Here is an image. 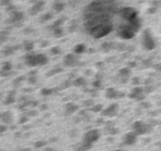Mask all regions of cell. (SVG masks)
I'll return each instance as SVG.
<instances>
[{"label":"cell","instance_id":"1","mask_svg":"<svg viewBox=\"0 0 161 151\" xmlns=\"http://www.w3.org/2000/svg\"><path fill=\"white\" fill-rule=\"evenodd\" d=\"M117 12L116 0H94L83 13L84 28L89 35L98 39L113 29V17Z\"/></svg>","mask_w":161,"mask_h":151},{"label":"cell","instance_id":"2","mask_svg":"<svg viewBox=\"0 0 161 151\" xmlns=\"http://www.w3.org/2000/svg\"><path fill=\"white\" fill-rule=\"evenodd\" d=\"M141 21H123L119 26V35L123 39H131L136 35V33L140 29Z\"/></svg>","mask_w":161,"mask_h":151},{"label":"cell","instance_id":"3","mask_svg":"<svg viewBox=\"0 0 161 151\" xmlns=\"http://www.w3.org/2000/svg\"><path fill=\"white\" fill-rule=\"evenodd\" d=\"M98 139H100V131L98 130H91L88 132H86V135L83 136V141H82V144H79L77 151L89 150L96 141H98Z\"/></svg>","mask_w":161,"mask_h":151},{"label":"cell","instance_id":"4","mask_svg":"<svg viewBox=\"0 0 161 151\" xmlns=\"http://www.w3.org/2000/svg\"><path fill=\"white\" fill-rule=\"evenodd\" d=\"M25 62L28 66L35 67V66H44L48 63V58L44 54H28L25 57Z\"/></svg>","mask_w":161,"mask_h":151},{"label":"cell","instance_id":"5","mask_svg":"<svg viewBox=\"0 0 161 151\" xmlns=\"http://www.w3.org/2000/svg\"><path fill=\"white\" fill-rule=\"evenodd\" d=\"M142 43H143V47H145V49H147V51H152L155 45H156V43H155V39H154V37L152 34L150 33L149 30H146L143 33V39H142Z\"/></svg>","mask_w":161,"mask_h":151},{"label":"cell","instance_id":"6","mask_svg":"<svg viewBox=\"0 0 161 151\" xmlns=\"http://www.w3.org/2000/svg\"><path fill=\"white\" fill-rule=\"evenodd\" d=\"M133 132H136L137 135H143L149 132V126L141 121H136L133 123Z\"/></svg>","mask_w":161,"mask_h":151},{"label":"cell","instance_id":"7","mask_svg":"<svg viewBox=\"0 0 161 151\" xmlns=\"http://www.w3.org/2000/svg\"><path fill=\"white\" fill-rule=\"evenodd\" d=\"M137 141V133L136 132H128L125 135V139H123V142L125 145H133Z\"/></svg>","mask_w":161,"mask_h":151},{"label":"cell","instance_id":"8","mask_svg":"<svg viewBox=\"0 0 161 151\" xmlns=\"http://www.w3.org/2000/svg\"><path fill=\"white\" fill-rule=\"evenodd\" d=\"M78 63V59L74 57V56H71V54H68L66 56V58H64V64L66 66H76V64Z\"/></svg>","mask_w":161,"mask_h":151},{"label":"cell","instance_id":"9","mask_svg":"<svg viewBox=\"0 0 161 151\" xmlns=\"http://www.w3.org/2000/svg\"><path fill=\"white\" fill-rule=\"evenodd\" d=\"M116 112H117V105L115 103V105H111L107 110H105L103 111V115L105 116H113Z\"/></svg>","mask_w":161,"mask_h":151},{"label":"cell","instance_id":"10","mask_svg":"<svg viewBox=\"0 0 161 151\" xmlns=\"http://www.w3.org/2000/svg\"><path fill=\"white\" fill-rule=\"evenodd\" d=\"M43 5H44V3L43 1H38V3H35L33 5V8L30 9V14H37L38 12H40L42 8H43Z\"/></svg>","mask_w":161,"mask_h":151},{"label":"cell","instance_id":"11","mask_svg":"<svg viewBox=\"0 0 161 151\" xmlns=\"http://www.w3.org/2000/svg\"><path fill=\"white\" fill-rule=\"evenodd\" d=\"M1 121L4 123H10L13 121V116H12V113L10 112H4L3 115H1Z\"/></svg>","mask_w":161,"mask_h":151},{"label":"cell","instance_id":"12","mask_svg":"<svg viewBox=\"0 0 161 151\" xmlns=\"http://www.w3.org/2000/svg\"><path fill=\"white\" fill-rule=\"evenodd\" d=\"M23 19V13L20 12H13L12 13V21H19Z\"/></svg>","mask_w":161,"mask_h":151},{"label":"cell","instance_id":"13","mask_svg":"<svg viewBox=\"0 0 161 151\" xmlns=\"http://www.w3.org/2000/svg\"><path fill=\"white\" fill-rule=\"evenodd\" d=\"M86 49V45L84 44H77L76 48H74V52L76 53H83Z\"/></svg>","mask_w":161,"mask_h":151},{"label":"cell","instance_id":"14","mask_svg":"<svg viewBox=\"0 0 161 151\" xmlns=\"http://www.w3.org/2000/svg\"><path fill=\"white\" fill-rule=\"evenodd\" d=\"M12 63H9V62H7V63H4V66H3V74H5V72H8V71H10L12 69Z\"/></svg>","mask_w":161,"mask_h":151},{"label":"cell","instance_id":"15","mask_svg":"<svg viewBox=\"0 0 161 151\" xmlns=\"http://www.w3.org/2000/svg\"><path fill=\"white\" fill-rule=\"evenodd\" d=\"M63 8H64V4L61 3V1H57L54 4V10L56 12H61V10H63Z\"/></svg>","mask_w":161,"mask_h":151},{"label":"cell","instance_id":"16","mask_svg":"<svg viewBox=\"0 0 161 151\" xmlns=\"http://www.w3.org/2000/svg\"><path fill=\"white\" fill-rule=\"evenodd\" d=\"M74 111H77V106L76 105H68L67 106V113H73Z\"/></svg>","mask_w":161,"mask_h":151},{"label":"cell","instance_id":"17","mask_svg":"<svg viewBox=\"0 0 161 151\" xmlns=\"http://www.w3.org/2000/svg\"><path fill=\"white\" fill-rule=\"evenodd\" d=\"M116 96H117V93H116V91H115L113 88H111V89L107 91V97H111V98H115Z\"/></svg>","mask_w":161,"mask_h":151},{"label":"cell","instance_id":"18","mask_svg":"<svg viewBox=\"0 0 161 151\" xmlns=\"http://www.w3.org/2000/svg\"><path fill=\"white\" fill-rule=\"evenodd\" d=\"M24 47H25V51H28V52H30L31 49H33V43H30V42H25V44H24Z\"/></svg>","mask_w":161,"mask_h":151},{"label":"cell","instance_id":"19","mask_svg":"<svg viewBox=\"0 0 161 151\" xmlns=\"http://www.w3.org/2000/svg\"><path fill=\"white\" fill-rule=\"evenodd\" d=\"M138 93H141V88H137V89L133 91V93L131 95V97H132V98H136V97L138 96Z\"/></svg>","mask_w":161,"mask_h":151},{"label":"cell","instance_id":"20","mask_svg":"<svg viewBox=\"0 0 161 151\" xmlns=\"http://www.w3.org/2000/svg\"><path fill=\"white\" fill-rule=\"evenodd\" d=\"M50 52L53 53V54H58V53H61V49H58L57 47H54V48H52L50 49Z\"/></svg>","mask_w":161,"mask_h":151},{"label":"cell","instance_id":"21","mask_svg":"<svg viewBox=\"0 0 161 151\" xmlns=\"http://www.w3.org/2000/svg\"><path fill=\"white\" fill-rule=\"evenodd\" d=\"M52 18V14H45L44 17H43V19H42V21H45V20H48V19H50Z\"/></svg>","mask_w":161,"mask_h":151},{"label":"cell","instance_id":"22","mask_svg":"<svg viewBox=\"0 0 161 151\" xmlns=\"http://www.w3.org/2000/svg\"><path fill=\"white\" fill-rule=\"evenodd\" d=\"M44 145H45L44 141H38V142L35 144V146H37V147H42V146H44Z\"/></svg>","mask_w":161,"mask_h":151},{"label":"cell","instance_id":"23","mask_svg":"<svg viewBox=\"0 0 161 151\" xmlns=\"http://www.w3.org/2000/svg\"><path fill=\"white\" fill-rule=\"evenodd\" d=\"M76 84H84V79H77Z\"/></svg>","mask_w":161,"mask_h":151},{"label":"cell","instance_id":"24","mask_svg":"<svg viewBox=\"0 0 161 151\" xmlns=\"http://www.w3.org/2000/svg\"><path fill=\"white\" fill-rule=\"evenodd\" d=\"M120 74H125V76L128 74V69H122V71L120 72Z\"/></svg>","mask_w":161,"mask_h":151},{"label":"cell","instance_id":"25","mask_svg":"<svg viewBox=\"0 0 161 151\" xmlns=\"http://www.w3.org/2000/svg\"><path fill=\"white\" fill-rule=\"evenodd\" d=\"M50 92H52L50 89H43V93H44V95H48V93H50Z\"/></svg>","mask_w":161,"mask_h":151},{"label":"cell","instance_id":"26","mask_svg":"<svg viewBox=\"0 0 161 151\" xmlns=\"http://www.w3.org/2000/svg\"><path fill=\"white\" fill-rule=\"evenodd\" d=\"M101 108H102V107H101V106H96V107H94V108H93V111H100Z\"/></svg>","mask_w":161,"mask_h":151},{"label":"cell","instance_id":"27","mask_svg":"<svg viewBox=\"0 0 161 151\" xmlns=\"http://www.w3.org/2000/svg\"><path fill=\"white\" fill-rule=\"evenodd\" d=\"M45 151H56V150H53V149H47Z\"/></svg>","mask_w":161,"mask_h":151},{"label":"cell","instance_id":"28","mask_svg":"<svg viewBox=\"0 0 161 151\" xmlns=\"http://www.w3.org/2000/svg\"><path fill=\"white\" fill-rule=\"evenodd\" d=\"M113 151H123V150H121V149H117V150H113Z\"/></svg>","mask_w":161,"mask_h":151}]
</instances>
